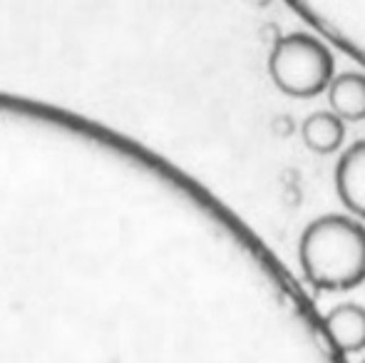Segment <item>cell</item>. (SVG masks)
Instances as JSON below:
<instances>
[{"label":"cell","mask_w":365,"mask_h":363,"mask_svg":"<svg viewBox=\"0 0 365 363\" xmlns=\"http://www.w3.org/2000/svg\"><path fill=\"white\" fill-rule=\"evenodd\" d=\"M298 259L323 291H348L365 281V227L346 214H326L303 229Z\"/></svg>","instance_id":"6da1fadb"},{"label":"cell","mask_w":365,"mask_h":363,"mask_svg":"<svg viewBox=\"0 0 365 363\" xmlns=\"http://www.w3.org/2000/svg\"><path fill=\"white\" fill-rule=\"evenodd\" d=\"M269 75L274 85L289 97H316L336 78V60L331 50L306 33L284 35L269 55Z\"/></svg>","instance_id":"7a4b0ae2"},{"label":"cell","mask_w":365,"mask_h":363,"mask_svg":"<svg viewBox=\"0 0 365 363\" xmlns=\"http://www.w3.org/2000/svg\"><path fill=\"white\" fill-rule=\"evenodd\" d=\"M336 189L353 217L365 222V140L343 152L336 167Z\"/></svg>","instance_id":"3957f363"},{"label":"cell","mask_w":365,"mask_h":363,"mask_svg":"<svg viewBox=\"0 0 365 363\" xmlns=\"http://www.w3.org/2000/svg\"><path fill=\"white\" fill-rule=\"evenodd\" d=\"M326 329L343 354L365 349V309L358 304H341L326 314Z\"/></svg>","instance_id":"277c9868"},{"label":"cell","mask_w":365,"mask_h":363,"mask_svg":"<svg viewBox=\"0 0 365 363\" xmlns=\"http://www.w3.org/2000/svg\"><path fill=\"white\" fill-rule=\"evenodd\" d=\"M331 112L343 122H361L365 120V75L343 73L331 80L326 88Z\"/></svg>","instance_id":"5b68a950"},{"label":"cell","mask_w":365,"mask_h":363,"mask_svg":"<svg viewBox=\"0 0 365 363\" xmlns=\"http://www.w3.org/2000/svg\"><path fill=\"white\" fill-rule=\"evenodd\" d=\"M303 142L311 152L316 155H331V152L341 150L343 140H346V122L331 110L313 112L306 117L301 127Z\"/></svg>","instance_id":"8992f818"},{"label":"cell","mask_w":365,"mask_h":363,"mask_svg":"<svg viewBox=\"0 0 365 363\" xmlns=\"http://www.w3.org/2000/svg\"><path fill=\"white\" fill-rule=\"evenodd\" d=\"M246 3L256 5V8H266V5H269V3H271V0H246Z\"/></svg>","instance_id":"52a82bcc"},{"label":"cell","mask_w":365,"mask_h":363,"mask_svg":"<svg viewBox=\"0 0 365 363\" xmlns=\"http://www.w3.org/2000/svg\"><path fill=\"white\" fill-rule=\"evenodd\" d=\"M363 363H365V361H363Z\"/></svg>","instance_id":"ba28073f"}]
</instances>
